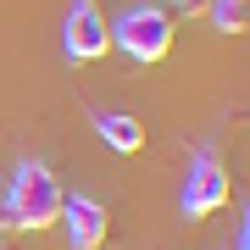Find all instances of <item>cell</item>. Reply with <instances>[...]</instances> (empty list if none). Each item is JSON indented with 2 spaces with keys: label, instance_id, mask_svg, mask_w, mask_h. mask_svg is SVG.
<instances>
[{
  "label": "cell",
  "instance_id": "obj_9",
  "mask_svg": "<svg viewBox=\"0 0 250 250\" xmlns=\"http://www.w3.org/2000/svg\"><path fill=\"white\" fill-rule=\"evenodd\" d=\"M178 6H200V0H178Z\"/></svg>",
  "mask_w": 250,
  "mask_h": 250
},
{
  "label": "cell",
  "instance_id": "obj_2",
  "mask_svg": "<svg viewBox=\"0 0 250 250\" xmlns=\"http://www.w3.org/2000/svg\"><path fill=\"white\" fill-rule=\"evenodd\" d=\"M111 45L123 50V56H134L139 67H156L161 56L172 50V17H167V11H156V6H134V11L117 17Z\"/></svg>",
  "mask_w": 250,
  "mask_h": 250
},
{
  "label": "cell",
  "instance_id": "obj_8",
  "mask_svg": "<svg viewBox=\"0 0 250 250\" xmlns=\"http://www.w3.org/2000/svg\"><path fill=\"white\" fill-rule=\"evenodd\" d=\"M233 250H250V223H245V211H239V228H233Z\"/></svg>",
  "mask_w": 250,
  "mask_h": 250
},
{
  "label": "cell",
  "instance_id": "obj_5",
  "mask_svg": "<svg viewBox=\"0 0 250 250\" xmlns=\"http://www.w3.org/2000/svg\"><path fill=\"white\" fill-rule=\"evenodd\" d=\"M62 223H67V250H100L106 228H111V211L89 195H72V200H62Z\"/></svg>",
  "mask_w": 250,
  "mask_h": 250
},
{
  "label": "cell",
  "instance_id": "obj_3",
  "mask_svg": "<svg viewBox=\"0 0 250 250\" xmlns=\"http://www.w3.org/2000/svg\"><path fill=\"white\" fill-rule=\"evenodd\" d=\"M62 50H67V62H100V56L111 50V28H106V17H100L95 0H72L67 6Z\"/></svg>",
  "mask_w": 250,
  "mask_h": 250
},
{
  "label": "cell",
  "instance_id": "obj_4",
  "mask_svg": "<svg viewBox=\"0 0 250 250\" xmlns=\"http://www.w3.org/2000/svg\"><path fill=\"white\" fill-rule=\"evenodd\" d=\"M228 172H223V161H217L211 150H200L195 161H189V178H184V200H178V211L195 223V217H211L217 206H228Z\"/></svg>",
  "mask_w": 250,
  "mask_h": 250
},
{
  "label": "cell",
  "instance_id": "obj_6",
  "mask_svg": "<svg viewBox=\"0 0 250 250\" xmlns=\"http://www.w3.org/2000/svg\"><path fill=\"white\" fill-rule=\"evenodd\" d=\"M95 134L111 145L117 156H139L145 150V123L128 111H95Z\"/></svg>",
  "mask_w": 250,
  "mask_h": 250
},
{
  "label": "cell",
  "instance_id": "obj_1",
  "mask_svg": "<svg viewBox=\"0 0 250 250\" xmlns=\"http://www.w3.org/2000/svg\"><path fill=\"white\" fill-rule=\"evenodd\" d=\"M62 178L45 167V161H22L6 184V206H0V228H17V233H39L62 217Z\"/></svg>",
  "mask_w": 250,
  "mask_h": 250
},
{
  "label": "cell",
  "instance_id": "obj_7",
  "mask_svg": "<svg viewBox=\"0 0 250 250\" xmlns=\"http://www.w3.org/2000/svg\"><path fill=\"white\" fill-rule=\"evenodd\" d=\"M245 17H250L245 0H211V28L217 34H245Z\"/></svg>",
  "mask_w": 250,
  "mask_h": 250
}]
</instances>
